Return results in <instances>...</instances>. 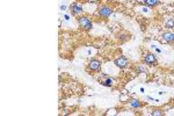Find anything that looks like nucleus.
<instances>
[{
    "instance_id": "obj_1",
    "label": "nucleus",
    "mask_w": 174,
    "mask_h": 116,
    "mask_svg": "<svg viewBox=\"0 0 174 116\" xmlns=\"http://www.w3.org/2000/svg\"><path fill=\"white\" fill-rule=\"evenodd\" d=\"M78 22H79L80 27H81L82 29H85V30H90V29H92V27H93L92 21H90L88 17H86V16H81V17H79V19H78Z\"/></svg>"
},
{
    "instance_id": "obj_2",
    "label": "nucleus",
    "mask_w": 174,
    "mask_h": 116,
    "mask_svg": "<svg viewBox=\"0 0 174 116\" xmlns=\"http://www.w3.org/2000/svg\"><path fill=\"white\" fill-rule=\"evenodd\" d=\"M115 65L116 66H118V67H121V68H124V67H128L129 66V59L125 57V56H121V57H118V58H116L115 59Z\"/></svg>"
},
{
    "instance_id": "obj_3",
    "label": "nucleus",
    "mask_w": 174,
    "mask_h": 116,
    "mask_svg": "<svg viewBox=\"0 0 174 116\" xmlns=\"http://www.w3.org/2000/svg\"><path fill=\"white\" fill-rule=\"evenodd\" d=\"M144 61L148 65H153L157 63V57H155V55H153L151 52H146L144 55Z\"/></svg>"
},
{
    "instance_id": "obj_4",
    "label": "nucleus",
    "mask_w": 174,
    "mask_h": 116,
    "mask_svg": "<svg viewBox=\"0 0 174 116\" xmlns=\"http://www.w3.org/2000/svg\"><path fill=\"white\" fill-rule=\"evenodd\" d=\"M99 15L100 16H102V17H108L111 13H113V9L110 8V7H107V6H103V7H101L100 9H99Z\"/></svg>"
},
{
    "instance_id": "obj_5",
    "label": "nucleus",
    "mask_w": 174,
    "mask_h": 116,
    "mask_svg": "<svg viewBox=\"0 0 174 116\" xmlns=\"http://www.w3.org/2000/svg\"><path fill=\"white\" fill-rule=\"evenodd\" d=\"M100 67H101V63L97 59H92L88 63V68L90 71H97V70H100Z\"/></svg>"
},
{
    "instance_id": "obj_6",
    "label": "nucleus",
    "mask_w": 174,
    "mask_h": 116,
    "mask_svg": "<svg viewBox=\"0 0 174 116\" xmlns=\"http://www.w3.org/2000/svg\"><path fill=\"white\" fill-rule=\"evenodd\" d=\"M70 8H71V10H72L73 14H80V13L84 10V9H82V5H81V3H78V2L72 3V5L70 6Z\"/></svg>"
},
{
    "instance_id": "obj_7",
    "label": "nucleus",
    "mask_w": 174,
    "mask_h": 116,
    "mask_svg": "<svg viewBox=\"0 0 174 116\" xmlns=\"http://www.w3.org/2000/svg\"><path fill=\"white\" fill-rule=\"evenodd\" d=\"M162 38H164V41L165 42H174V32H169V31H167V32H165L164 35H162Z\"/></svg>"
},
{
    "instance_id": "obj_8",
    "label": "nucleus",
    "mask_w": 174,
    "mask_h": 116,
    "mask_svg": "<svg viewBox=\"0 0 174 116\" xmlns=\"http://www.w3.org/2000/svg\"><path fill=\"white\" fill-rule=\"evenodd\" d=\"M101 82H102V85H104V86H113V79L111 78H109V77H104L102 80H101Z\"/></svg>"
},
{
    "instance_id": "obj_9",
    "label": "nucleus",
    "mask_w": 174,
    "mask_h": 116,
    "mask_svg": "<svg viewBox=\"0 0 174 116\" xmlns=\"http://www.w3.org/2000/svg\"><path fill=\"white\" fill-rule=\"evenodd\" d=\"M130 106L132 108H139L142 106V103H140V101L138 99H132V100H130Z\"/></svg>"
},
{
    "instance_id": "obj_10",
    "label": "nucleus",
    "mask_w": 174,
    "mask_h": 116,
    "mask_svg": "<svg viewBox=\"0 0 174 116\" xmlns=\"http://www.w3.org/2000/svg\"><path fill=\"white\" fill-rule=\"evenodd\" d=\"M144 2H145V5L151 6V7L159 5V0H144Z\"/></svg>"
},
{
    "instance_id": "obj_11",
    "label": "nucleus",
    "mask_w": 174,
    "mask_h": 116,
    "mask_svg": "<svg viewBox=\"0 0 174 116\" xmlns=\"http://www.w3.org/2000/svg\"><path fill=\"white\" fill-rule=\"evenodd\" d=\"M165 26H166V28H169V29L174 28V19H168V20L166 21Z\"/></svg>"
},
{
    "instance_id": "obj_12",
    "label": "nucleus",
    "mask_w": 174,
    "mask_h": 116,
    "mask_svg": "<svg viewBox=\"0 0 174 116\" xmlns=\"http://www.w3.org/2000/svg\"><path fill=\"white\" fill-rule=\"evenodd\" d=\"M151 115H152V116H162L164 113H162L160 109H154V110L151 113Z\"/></svg>"
},
{
    "instance_id": "obj_13",
    "label": "nucleus",
    "mask_w": 174,
    "mask_h": 116,
    "mask_svg": "<svg viewBox=\"0 0 174 116\" xmlns=\"http://www.w3.org/2000/svg\"><path fill=\"white\" fill-rule=\"evenodd\" d=\"M109 114H111V115H116L115 109H110V110H108V113H106V115H109Z\"/></svg>"
},
{
    "instance_id": "obj_14",
    "label": "nucleus",
    "mask_w": 174,
    "mask_h": 116,
    "mask_svg": "<svg viewBox=\"0 0 174 116\" xmlns=\"http://www.w3.org/2000/svg\"><path fill=\"white\" fill-rule=\"evenodd\" d=\"M88 1H90V2H96V1H100V0H88Z\"/></svg>"
}]
</instances>
